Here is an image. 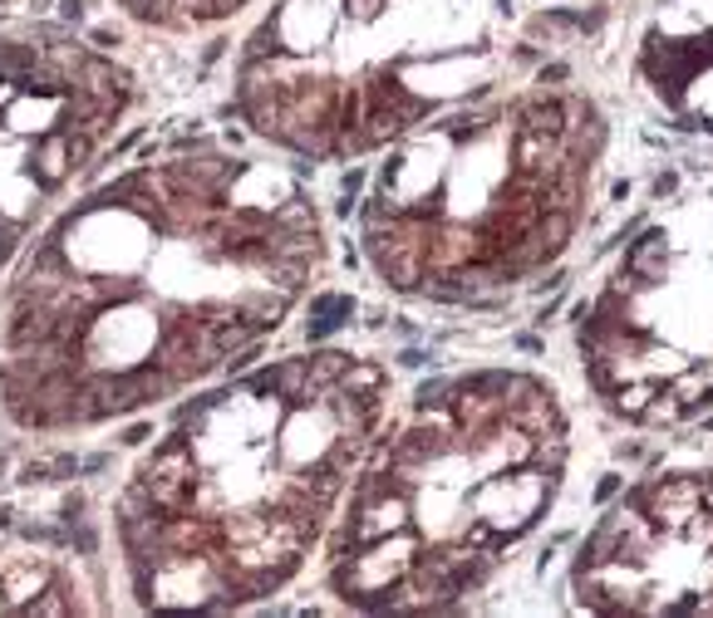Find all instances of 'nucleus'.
Segmentation results:
<instances>
[{"label": "nucleus", "instance_id": "f257e3e1", "mask_svg": "<svg viewBox=\"0 0 713 618\" xmlns=\"http://www.w3.org/2000/svg\"><path fill=\"white\" fill-rule=\"evenodd\" d=\"M566 462L571 428L541 378H434L414 418L369 442L330 535V589L369 614L452 609L547 515Z\"/></svg>", "mask_w": 713, "mask_h": 618}, {"label": "nucleus", "instance_id": "f03ea898", "mask_svg": "<svg viewBox=\"0 0 713 618\" xmlns=\"http://www.w3.org/2000/svg\"><path fill=\"white\" fill-rule=\"evenodd\" d=\"M601 157L605 119L581 89L458 109L384 163L365 250L404 295L488 300L571 246Z\"/></svg>", "mask_w": 713, "mask_h": 618}, {"label": "nucleus", "instance_id": "7ed1b4c3", "mask_svg": "<svg viewBox=\"0 0 713 618\" xmlns=\"http://www.w3.org/2000/svg\"><path fill=\"white\" fill-rule=\"evenodd\" d=\"M595 398L640 428L713 408V197L679 202L630 240L581 319Z\"/></svg>", "mask_w": 713, "mask_h": 618}, {"label": "nucleus", "instance_id": "20e7f679", "mask_svg": "<svg viewBox=\"0 0 713 618\" xmlns=\"http://www.w3.org/2000/svg\"><path fill=\"white\" fill-rule=\"evenodd\" d=\"M595 614H713V472H654L585 535L571 569Z\"/></svg>", "mask_w": 713, "mask_h": 618}, {"label": "nucleus", "instance_id": "39448f33", "mask_svg": "<svg viewBox=\"0 0 713 618\" xmlns=\"http://www.w3.org/2000/svg\"><path fill=\"white\" fill-rule=\"evenodd\" d=\"M635 69L684 128H713V0H654Z\"/></svg>", "mask_w": 713, "mask_h": 618}, {"label": "nucleus", "instance_id": "423d86ee", "mask_svg": "<svg viewBox=\"0 0 713 618\" xmlns=\"http://www.w3.org/2000/svg\"><path fill=\"white\" fill-rule=\"evenodd\" d=\"M60 113H64V99L54 103V94L40 99V94H30V89H20L16 103L6 109V128L16 137H44V133L60 128Z\"/></svg>", "mask_w": 713, "mask_h": 618}, {"label": "nucleus", "instance_id": "0eeeda50", "mask_svg": "<svg viewBox=\"0 0 713 618\" xmlns=\"http://www.w3.org/2000/svg\"><path fill=\"white\" fill-rule=\"evenodd\" d=\"M50 584V565H40V559H26V565H6L0 569V594H6V614L26 609L30 599Z\"/></svg>", "mask_w": 713, "mask_h": 618}, {"label": "nucleus", "instance_id": "6e6552de", "mask_svg": "<svg viewBox=\"0 0 713 618\" xmlns=\"http://www.w3.org/2000/svg\"><path fill=\"white\" fill-rule=\"evenodd\" d=\"M70 167H74L70 128L44 133V137H40V147H35V177H40V187H60V182L70 177Z\"/></svg>", "mask_w": 713, "mask_h": 618}, {"label": "nucleus", "instance_id": "1a4fd4ad", "mask_svg": "<svg viewBox=\"0 0 713 618\" xmlns=\"http://www.w3.org/2000/svg\"><path fill=\"white\" fill-rule=\"evenodd\" d=\"M70 614H74V604L64 599L60 584H44V589L26 604V609H16V618H70Z\"/></svg>", "mask_w": 713, "mask_h": 618}, {"label": "nucleus", "instance_id": "9d476101", "mask_svg": "<svg viewBox=\"0 0 713 618\" xmlns=\"http://www.w3.org/2000/svg\"><path fill=\"white\" fill-rule=\"evenodd\" d=\"M16 240H20V222H0V260L16 256Z\"/></svg>", "mask_w": 713, "mask_h": 618}, {"label": "nucleus", "instance_id": "9b49d317", "mask_svg": "<svg viewBox=\"0 0 713 618\" xmlns=\"http://www.w3.org/2000/svg\"><path fill=\"white\" fill-rule=\"evenodd\" d=\"M60 20H84V0H60Z\"/></svg>", "mask_w": 713, "mask_h": 618}, {"label": "nucleus", "instance_id": "f8f14e48", "mask_svg": "<svg viewBox=\"0 0 713 618\" xmlns=\"http://www.w3.org/2000/svg\"><path fill=\"white\" fill-rule=\"evenodd\" d=\"M149 437H153V428H143V422H139V428L123 432V442H129V446H139V442H149Z\"/></svg>", "mask_w": 713, "mask_h": 618}, {"label": "nucleus", "instance_id": "ddd939ff", "mask_svg": "<svg viewBox=\"0 0 713 618\" xmlns=\"http://www.w3.org/2000/svg\"><path fill=\"white\" fill-rule=\"evenodd\" d=\"M123 6H129V10H133V16H139V20H143V16H149V10H153V0H123Z\"/></svg>", "mask_w": 713, "mask_h": 618}, {"label": "nucleus", "instance_id": "4468645a", "mask_svg": "<svg viewBox=\"0 0 713 618\" xmlns=\"http://www.w3.org/2000/svg\"><path fill=\"white\" fill-rule=\"evenodd\" d=\"M6 525H16V511H10V506H0V531H6Z\"/></svg>", "mask_w": 713, "mask_h": 618}, {"label": "nucleus", "instance_id": "2eb2a0df", "mask_svg": "<svg viewBox=\"0 0 713 618\" xmlns=\"http://www.w3.org/2000/svg\"><path fill=\"white\" fill-rule=\"evenodd\" d=\"M177 6H183V16H187V10H192V6H197V0H177Z\"/></svg>", "mask_w": 713, "mask_h": 618}, {"label": "nucleus", "instance_id": "dca6fc26", "mask_svg": "<svg viewBox=\"0 0 713 618\" xmlns=\"http://www.w3.org/2000/svg\"><path fill=\"white\" fill-rule=\"evenodd\" d=\"M6 466H10V462H6V456H0V476H6Z\"/></svg>", "mask_w": 713, "mask_h": 618}]
</instances>
